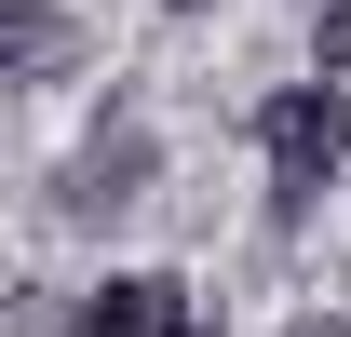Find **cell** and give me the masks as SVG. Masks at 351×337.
I'll list each match as a JSON object with an SVG mask.
<instances>
[{
  "label": "cell",
  "mask_w": 351,
  "mask_h": 337,
  "mask_svg": "<svg viewBox=\"0 0 351 337\" xmlns=\"http://www.w3.org/2000/svg\"><path fill=\"white\" fill-rule=\"evenodd\" d=\"M257 149H270V229H298L311 189L351 162V82H284L257 108Z\"/></svg>",
  "instance_id": "1"
},
{
  "label": "cell",
  "mask_w": 351,
  "mask_h": 337,
  "mask_svg": "<svg viewBox=\"0 0 351 337\" xmlns=\"http://www.w3.org/2000/svg\"><path fill=\"white\" fill-rule=\"evenodd\" d=\"M149 175H162V149H149V122H108L95 149H68V175H54V216H135L149 203Z\"/></svg>",
  "instance_id": "2"
},
{
  "label": "cell",
  "mask_w": 351,
  "mask_h": 337,
  "mask_svg": "<svg viewBox=\"0 0 351 337\" xmlns=\"http://www.w3.org/2000/svg\"><path fill=\"white\" fill-rule=\"evenodd\" d=\"M68 337H203V310H189L176 270H108V284L68 310Z\"/></svg>",
  "instance_id": "3"
},
{
  "label": "cell",
  "mask_w": 351,
  "mask_h": 337,
  "mask_svg": "<svg viewBox=\"0 0 351 337\" xmlns=\"http://www.w3.org/2000/svg\"><path fill=\"white\" fill-rule=\"evenodd\" d=\"M54 68H82V14H54V0H0V82H54Z\"/></svg>",
  "instance_id": "4"
},
{
  "label": "cell",
  "mask_w": 351,
  "mask_h": 337,
  "mask_svg": "<svg viewBox=\"0 0 351 337\" xmlns=\"http://www.w3.org/2000/svg\"><path fill=\"white\" fill-rule=\"evenodd\" d=\"M311 82H351V0H311Z\"/></svg>",
  "instance_id": "5"
},
{
  "label": "cell",
  "mask_w": 351,
  "mask_h": 337,
  "mask_svg": "<svg viewBox=\"0 0 351 337\" xmlns=\"http://www.w3.org/2000/svg\"><path fill=\"white\" fill-rule=\"evenodd\" d=\"M284 337H351V324H338V310H311V324H284Z\"/></svg>",
  "instance_id": "6"
},
{
  "label": "cell",
  "mask_w": 351,
  "mask_h": 337,
  "mask_svg": "<svg viewBox=\"0 0 351 337\" xmlns=\"http://www.w3.org/2000/svg\"><path fill=\"white\" fill-rule=\"evenodd\" d=\"M162 14H217V0H162Z\"/></svg>",
  "instance_id": "7"
},
{
  "label": "cell",
  "mask_w": 351,
  "mask_h": 337,
  "mask_svg": "<svg viewBox=\"0 0 351 337\" xmlns=\"http://www.w3.org/2000/svg\"><path fill=\"white\" fill-rule=\"evenodd\" d=\"M0 337H14V324H0Z\"/></svg>",
  "instance_id": "8"
}]
</instances>
